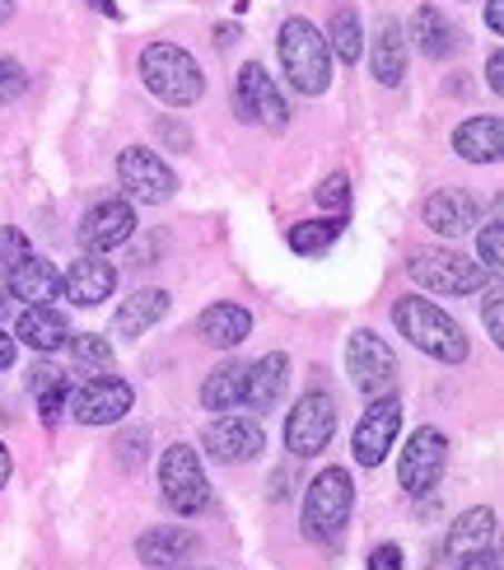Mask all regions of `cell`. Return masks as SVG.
<instances>
[{
	"label": "cell",
	"mask_w": 504,
	"mask_h": 570,
	"mask_svg": "<svg viewBox=\"0 0 504 570\" xmlns=\"http://www.w3.org/2000/svg\"><path fill=\"white\" fill-rule=\"evenodd\" d=\"M244 389H248V365H220L206 374L201 384V407L206 412H234L244 407Z\"/></svg>",
	"instance_id": "cell-27"
},
{
	"label": "cell",
	"mask_w": 504,
	"mask_h": 570,
	"mask_svg": "<svg viewBox=\"0 0 504 570\" xmlns=\"http://www.w3.org/2000/svg\"><path fill=\"white\" fill-rule=\"evenodd\" d=\"M504 291H500V285H491V291H486V332H491V342L500 346L504 342Z\"/></svg>",
	"instance_id": "cell-37"
},
{
	"label": "cell",
	"mask_w": 504,
	"mask_h": 570,
	"mask_svg": "<svg viewBox=\"0 0 504 570\" xmlns=\"http://www.w3.org/2000/svg\"><path fill=\"white\" fill-rule=\"evenodd\" d=\"M0 314H6V285H0Z\"/></svg>",
	"instance_id": "cell-49"
},
{
	"label": "cell",
	"mask_w": 504,
	"mask_h": 570,
	"mask_svg": "<svg viewBox=\"0 0 504 570\" xmlns=\"http://www.w3.org/2000/svg\"><path fill=\"white\" fill-rule=\"evenodd\" d=\"M421 220L435 234H444V239H458V234L476 225V202L467 193H435V197H425Z\"/></svg>",
	"instance_id": "cell-22"
},
{
	"label": "cell",
	"mask_w": 504,
	"mask_h": 570,
	"mask_svg": "<svg viewBox=\"0 0 504 570\" xmlns=\"http://www.w3.org/2000/svg\"><path fill=\"white\" fill-rule=\"evenodd\" d=\"M458 570H500V557H495V548H482V552H467Z\"/></svg>",
	"instance_id": "cell-41"
},
{
	"label": "cell",
	"mask_w": 504,
	"mask_h": 570,
	"mask_svg": "<svg viewBox=\"0 0 504 570\" xmlns=\"http://www.w3.org/2000/svg\"><path fill=\"white\" fill-rule=\"evenodd\" d=\"M336 435V402L332 393H304L295 412L285 416V444L295 459H318Z\"/></svg>",
	"instance_id": "cell-10"
},
{
	"label": "cell",
	"mask_w": 504,
	"mask_h": 570,
	"mask_svg": "<svg viewBox=\"0 0 504 570\" xmlns=\"http://www.w3.org/2000/svg\"><path fill=\"white\" fill-rule=\"evenodd\" d=\"M491 538H495V510H467V514H458V524L448 529L444 557L448 561H463L467 552L491 548Z\"/></svg>",
	"instance_id": "cell-25"
},
{
	"label": "cell",
	"mask_w": 504,
	"mask_h": 570,
	"mask_svg": "<svg viewBox=\"0 0 504 570\" xmlns=\"http://www.w3.org/2000/svg\"><path fill=\"white\" fill-rule=\"evenodd\" d=\"M482 267L491 276H500V267H504V220L500 216H491L482 225Z\"/></svg>",
	"instance_id": "cell-32"
},
{
	"label": "cell",
	"mask_w": 504,
	"mask_h": 570,
	"mask_svg": "<svg viewBox=\"0 0 504 570\" xmlns=\"http://www.w3.org/2000/svg\"><path fill=\"white\" fill-rule=\"evenodd\" d=\"M201 444L215 463H248L267 449V435H261V421L248 416V412H225L215 416L206 431H201Z\"/></svg>",
	"instance_id": "cell-12"
},
{
	"label": "cell",
	"mask_w": 504,
	"mask_h": 570,
	"mask_svg": "<svg viewBox=\"0 0 504 570\" xmlns=\"http://www.w3.org/2000/svg\"><path fill=\"white\" fill-rule=\"evenodd\" d=\"M10 14H14V0H0V23H6Z\"/></svg>",
	"instance_id": "cell-48"
},
{
	"label": "cell",
	"mask_w": 504,
	"mask_h": 570,
	"mask_svg": "<svg viewBox=\"0 0 504 570\" xmlns=\"http://www.w3.org/2000/svg\"><path fill=\"white\" fill-rule=\"evenodd\" d=\"M276 52H280V66H285V80H290L299 94L318 99V94L332 89V47L308 19H285L280 23Z\"/></svg>",
	"instance_id": "cell-2"
},
{
	"label": "cell",
	"mask_w": 504,
	"mask_h": 570,
	"mask_svg": "<svg viewBox=\"0 0 504 570\" xmlns=\"http://www.w3.org/2000/svg\"><path fill=\"white\" fill-rule=\"evenodd\" d=\"M285 379H290V361H285L280 351L271 355H261L257 365H248V389H244V407L248 412H271L276 407V397L285 393Z\"/></svg>",
	"instance_id": "cell-21"
},
{
	"label": "cell",
	"mask_w": 504,
	"mask_h": 570,
	"mask_svg": "<svg viewBox=\"0 0 504 570\" xmlns=\"http://www.w3.org/2000/svg\"><path fill=\"white\" fill-rule=\"evenodd\" d=\"M393 323L406 342L416 351H425L429 361H444V365H463L467 361V332L458 327V318H448L435 299H421V295H402L393 304Z\"/></svg>",
	"instance_id": "cell-1"
},
{
	"label": "cell",
	"mask_w": 504,
	"mask_h": 570,
	"mask_svg": "<svg viewBox=\"0 0 504 570\" xmlns=\"http://www.w3.org/2000/svg\"><path fill=\"white\" fill-rule=\"evenodd\" d=\"M150 454V425H136V431H127L122 440H117V459H122V468H140Z\"/></svg>",
	"instance_id": "cell-34"
},
{
	"label": "cell",
	"mask_w": 504,
	"mask_h": 570,
	"mask_svg": "<svg viewBox=\"0 0 504 570\" xmlns=\"http://www.w3.org/2000/svg\"><path fill=\"white\" fill-rule=\"evenodd\" d=\"M486 23L491 33H504V0H486Z\"/></svg>",
	"instance_id": "cell-43"
},
{
	"label": "cell",
	"mask_w": 504,
	"mask_h": 570,
	"mask_svg": "<svg viewBox=\"0 0 504 570\" xmlns=\"http://www.w3.org/2000/svg\"><path fill=\"white\" fill-rule=\"evenodd\" d=\"M369 70H374V80L378 85H402L406 80V38L397 23H383L374 47H369Z\"/></svg>",
	"instance_id": "cell-26"
},
{
	"label": "cell",
	"mask_w": 504,
	"mask_h": 570,
	"mask_svg": "<svg viewBox=\"0 0 504 570\" xmlns=\"http://www.w3.org/2000/svg\"><path fill=\"white\" fill-rule=\"evenodd\" d=\"M342 229H346V216H332V220H299L290 229V248L299 257H318L327 253L336 239H342Z\"/></svg>",
	"instance_id": "cell-29"
},
{
	"label": "cell",
	"mask_w": 504,
	"mask_h": 570,
	"mask_svg": "<svg viewBox=\"0 0 504 570\" xmlns=\"http://www.w3.org/2000/svg\"><path fill=\"white\" fill-rule=\"evenodd\" d=\"M112 291H117V267L108 263L103 253H85L80 263H70V272L61 276V295L70 304H80V308H93V304L112 299Z\"/></svg>",
	"instance_id": "cell-16"
},
{
	"label": "cell",
	"mask_w": 504,
	"mask_h": 570,
	"mask_svg": "<svg viewBox=\"0 0 504 570\" xmlns=\"http://www.w3.org/2000/svg\"><path fill=\"white\" fill-rule=\"evenodd\" d=\"M29 253H33V248L23 244V234H19V229H0V263L14 267L19 257H29Z\"/></svg>",
	"instance_id": "cell-38"
},
{
	"label": "cell",
	"mask_w": 504,
	"mask_h": 570,
	"mask_svg": "<svg viewBox=\"0 0 504 570\" xmlns=\"http://www.w3.org/2000/svg\"><path fill=\"white\" fill-rule=\"evenodd\" d=\"M238 38V29H234V23H225V29H215V42H220V47H229Z\"/></svg>",
	"instance_id": "cell-47"
},
{
	"label": "cell",
	"mask_w": 504,
	"mask_h": 570,
	"mask_svg": "<svg viewBox=\"0 0 504 570\" xmlns=\"http://www.w3.org/2000/svg\"><path fill=\"white\" fill-rule=\"evenodd\" d=\"M397 431H402V397H397V393L369 397V412L359 416L355 440H350L355 463H359V468H378L383 459H388V449H393Z\"/></svg>",
	"instance_id": "cell-11"
},
{
	"label": "cell",
	"mask_w": 504,
	"mask_h": 570,
	"mask_svg": "<svg viewBox=\"0 0 504 570\" xmlns=\"http://www.w3.org/2000/svg\"><path fill=\"white\" fill-rule=\"evenodd\" d=\"M234 108H238L244 122H257V127H267V131H285V127H290V104H285V94L276 89V80L257 61H248L244 70H238V80H234Z\"/></svg>",
	"instance_id": "cell-8"
},
{
	"label": "cell",
	"mask_w": 504,
	"mask_h": 570,
	"mask_svg": "<svg viewBox=\"0 0 504 570\" xmlns=\"http://www.w3.org/2000/svg\"><path fill=\"white\" fill-rule=\"evenodd\" d=\"M80 248L85 253H112L117 244H127L131 234H136V210H131V202H99V206H89L85 210V220H80Z\"/></svg>",
	"instance_id": "cell-15"
},
{
	"label": "cell",
	"mask_w": 504,
	"mask_h": 570,
	"mask_svg": "<svg viewBox=\"0 0 504 570\" xmlns=\"http://www.w3.org/2000/svg\"><path fill=\"white\" fill-rule=\"evenodd\" d=\"M23 89H29V70L14 57H0V104H14Z\"/></svg>",
	"instance_id": "cell-35"
},
{
	"label": "cell",
	"mask_w": 504,
	"mask_h": 570,
	"mask_svg": "<svg viewBox=\"0 0 504 570\" xmlns=\"http://www.w3.org/2000/svg\"><path fill=\"white\" fill-rule=\"evenodd\" d=\"M61 379H66V374H61L57 365H33V370H29V389H33V393H42V389L61 384Z\"/></svg>",
	"instance_id": "cell-39"
},
{
	"label": "cell",
	"mask_w": 504,
	"mask_h": 570,
	"mask_svg": "<svg viewBox=\"0 0 504 570\" xmlns=\"http://www.w3.org/2000/svg\"><path fill=\"white\" fill-rule=\"evenodd\" d=\"M70 361H76L80 370H89V374H108L112 370V346H108V337H99V332H70Z\"/></svg>",
	"instance_id": "cell-31"
},
{
	"label": "cell",
	"mask_w": 504,
	"mask_h": 570,
	"mask_svg": "<svg viewBox=\"0 0 504 570\" xmlns=\"http://www.w3.org/2000/svg\"><path fill=\"white\" fill-rule=\"evenodd\" d=\"M6 291L14 299H23V304H52V299H61V272L47 263V257L29 253V257H19V263L10 267Z\"/></svg>",
	"instance_id": "cell-17"
},
{
	"label": "cell",
	"mask_w": 504,
	"mask_h": 570,
	"mask_svg": "<svg viewBox=\"0 0 504 570\" xmlns=\"http://www.w3.org/2000/svg\"><path fill=\"white\" fill-rule=\"evenodd\" d=\"M318 202H323L327 210H336V216H346V206H350V183H346V174H332V178L318 187Z\"/></svg>",
	"instance_id": "cell-36"
},
{
	"label": "cell",
	"mask_w": 504,
	"mask_h": 570,
	"mask_svg": "<svg viewBox=\"0 0 504 570\" xmlns=\"http://www.w3.org/2000/svg\"><path fill=\"white\" fill-rule=\"evenodd\" d=\"M453 150H458L467 164H500L504 155V122L500 117H467V122L453 131Z\"/></svg>",
	"instance_id": "cell-20"
},
{
	"label": "cell",
	"mask_w": 504,
	"mask_h": 570,
	"mask_svg": "<svg viewBox=\"0 0 504 570\" xmlns=\"http://www.w3.org/2000/svg\"><path fill=\"white\" fill-rule=\"evenodd\" d=\"M253 332V314L248 308H238V304H210L206 314L197 318V337L206 346H238Z\"/></svg>",
	"instance_id": "cell-23"
},
{
	"label": "cell",
	"mask_w": 504,
	"mask_h": 570,
	"mask_svg": "<svg viewBox=\"0 0 504 570\" xmlns=\"http://www.w3.org/2000/svg\"><path fill=\"white\" fill-rule=\"evenodd\" d=\"M416 285L435 295H476L486 281V267L482 263H467L463 253H448V248H421L412 253V263H406Z\"/></svg>",
	"instance_id": "cell-6"
},
{
	"label": "cell",
	"mask_w": 504,
	"mask_h": 570,
	"mask_svg": "<svg viewBox=\"0 0 504 570\" xmlns=\"http://www.w3.org/2000/svg\"><path fill=\"white\" fill-rule=\"evenodd\" d=\"M323 38H327V47H332V52L342 57V61H359V57H365V33H359V14H355L350 6H342V10L332 14V23H327Z\"/></svg>",
	"instance_id": "cell-30"
},
{
	"label": "cell",
	"mask_w": 504,
	"mask_h": 570,
	"mask_svg": "<svg viewBox=\"0 0 504 570\" xmlns=\"http://www.w3.org/2000/svg\"><path fill=\"white\" fill-rule=\"evenodd\" d=\"M168 314V291H136L131 299H122L112 318L117 337H146V332Z\"/></svg>",
	"instance_id": "cell-24"
},
{
	"label": "cell",
	"mask_w": 504,
	"mask_h": 570,
	"mask_svg": "<svg viewBox=\"0 0 504 570\" xmlns=\"http://www.w3.org/2000/svg\"><path fill=\"white\" fill-rule=\"evenodd\" d=\"M38 412H42V425H57L70 412V379H61V384L38 393Z\"/></svg>",
	"instance_id": "cell-33"
},
{
	"label": "cell",
	"mask_w": 504,
	"mask_h": 570,
	"mask_svg": "<svg viewBox=\"0 0 504 570\" xmlns=\"http://www.w3.org/2000/svg\"><path fill=\"white\" fill-rule=\"evenodd\" d=\"M159 487H164V505L178 514H197L210 505V482L206 468L191 444H168L159 459Z\"/></svg>",
	"instance_id": "cell-5"
},
{
	"label": "cell",
	"mask_w": 504,
	"mask_h": 570,
	"mask_svg": "<svg viewBox=\"0 0 504 570\" xmlns=\"http://www.w3.org/2000/svg\"><path fill=\"white\" fill-rule=\"evenodd\" d=\"M14 342L52 355V351H61L70 342V323H66L61 308H52V304H29L19 314V323H14Z\"/></svg>",
	"instance_id": "cell-18"
},
{
	"label": "cell",
	"mask_w": 504,
	"mask_h": 570,
	"mask_svg": "<svg viewBox=\"0 0 504 570\" xmlns=\"http://www.w3.org/2000/svg\"><path fill=\"white\" fill-rule=\"evenodd\" d=\"M131 402H136V393L127 379L99 374V379H89L85 389H70V416L80 425H112L131 412Z\"/></svg>",
	"instance_id": "cell-14"
},
{
	"label": "cell",
	"mask_w": 504,
	"mask_h": 570,
	"mask_svg": "<svg viewBox=\"0 0 504 570\" xmlns=\"http://www.w3.org/2000/svg\"><path fill=\"white\" fill-rule=\"evenodd\" d=\"M369 570H402V552L393 542H383L378 552H369Z\"/></svg>",
	"instance_id": "cell-40"
},
{
	"label": "cell",
	"mask_w": 504,
	"mask_h": 570,
	"mask_svg": "<svg viewBox=\"0 0 504 570\" xmlns=\"http://www.w3.org/2000/svg\"><path fill=\"white\" fill-rule=\"evenodd\" d=\"M486 85L500 94L504 89V57L500 52H491V61H486Z\"/></svg>",
	"instance_id": "cell-42"
},
{
	"label": "cell",
	"mask_w": 504,
	"mask_h": 570,
	"mask_svg": "<svg viewBox=\"0 0 504 570\" xmlns=\"http://www.w3.org/2000/svg\"><path fill=\"white\" fill-rule=\"evenodd\" d=\"M10 472H14V463H10V449H6V444H0V487H6V482H10Z\"/></svg>",
	"instance_id": "cell-45"
},
{
	"label": "cell",
	"mask_w": 504,
	"mask_h": 570,
	"mask_svg": "<svg viewBox=\"0 0 504 570\" xmlns=\"http://www.w3.org/2000/svg\"><path fill=\"white\" fill-rule=\"evenodd\" d=\"M89 6L99 10V14H108V19H117V14H122V10H117V0H89Z\"/></svg>",
	"instance_id": "cell-46"
},
{
	"label": "cell",
	"mask_w": 504,
	"mask_h": 570,
	"mask_svg": "<svg viewBox=\"0 0 504 570\" xmlns=\"http://www.w3.org/2000/svg\"><path fill=\"white\" fill-rule=\"evenodd\" d=\"M117 183H122V193L131 202H146V206L168 202V197H174V187H178L174 169H168V164L155 150H146V146L122 150V159H117Z\"/></svg>",
	"instance_id": "cell-13"
},
{
	"label": "cell",
	"mask_w": 504,
	"mask_h": 570,
	"mask_svg": "<svg viewBox=\"0 0 504 570\" xmlns=\"http://www.w3.org/2000/svg\"><path fill=\"white\" fill-rule=\"evenodd\" d=\"M412 38H416V47H421L429 61H444L453 47H458V38H453V23H448L444 10H435V6H421V10L412 14Z\"/></svg>",
	"instance_id": "cell-28"
},
{
	"label": "cell",
	"mask_w": 504,
	"mask_h": 570,
	"mask_svg": "<svg viewBox=\"0 0 504 570\" xmlns=\"http://www.w3.org/2000/svg\"><path fill=\"white\" fill-rule=\"evenodd\" d=\"M10 365H14V337L0 332V370H10Z\"/></svg>",
	"instance_id": "cell-44"
},
{
	"label": "cell",
	"mask_w": 504,
	"mask_h": 570,
	"mask_svg": "<svg viewBox=\"0 0 504 570\" xmlns=\"http://www.w3.org/2000/svg\"><path fill=\"white\" fill-rule=\"evenodd\" d=\"M346 370H350V384L365 393V397H383V393L397 389V355L369 327L350 332V342H346Z\"/></svg>",
	"instance_id": "cell-7"
},
{
	"label": "cell",
	"mask_w": 504,
	"mask_h": 570,
	"mask_svg": "<svg viewBox=\"0 0 504 570\" xmlns=\"http://www.w3.org/2000/svg\"><path fill=\"white\" fill-rule=\"evenodd\" d=\"M444 468H448V440L435 425H421L412 431L402 449V463H397V482L406 487V495H429L444 482Z\"/></svg>",
	"instance_id": "cell-9"
},
{
	"label": "cell",
	"mask_w": 504,
	"mask_h": 570,
	"mask_svg": "<svg viewBox=\"0 0 504 570\" xmlns=\"http://www.w3.org/2000/svg\"><path fill=\"white\" fill-rule=\"evenodd\" d=\"M168 570H178V566H168Z\"/></svg>",
	"instance_id": "cell-50"
},
{
	"label": "cell",
	"mask_w": 504,
	"mask_h": 570,
	"mask_svg": "<svg viewBox=\"0 0 504 570\" xmlns=\"http://www.w3.org/2000/svg\"><path fill=\"white\" fill-rule=\"evenodd\" d=\"M350 505H355V487H350V472L346 468H323L314 487L304 495V538L318 542V548H336L346 538L350 524Z\"/></svg>",
	"instance_id": "cell-3"
},
{
	"label": "cell",
	"mask_w": 504,
	"mask_h": 570,
	"mask_svg": "<svg viewBox=\"0 0 504 570\" xmlns=\"http://www.w3.org/2000/svg\"><path fill=\"white\" fill-rule=\"evenodd\" d=\"M140 80L155 99H164L168 108H191L206 94V80H201V66L191 52H182L178 42H150L140 52Z\"/></svg>",
	"instance_id": "cell-4"
},
{
	"label": "cell",
	"mask_w": 504,
	"mask_h": 570,
	"mask_svg": "<svg viewBox=\"0 0 504 570\" xmlns=\"http://www.w3.org/2000/svg\"><path fill=\"white\" fill-rule=\"evenodd\" d=\"M191 552H197V533L191 529H178V524H159L150 533L136 538V557L155 566V570H168V566H182Z\"/></svg>",
	"instance_id": "cell-19"
}]
</instances>
